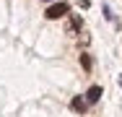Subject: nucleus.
I'll return each instance as SVG.
<instances>
[{"label":"nucleus","mask_w":122,"mask_h":117,"mask_svg":"<svg viewBox=\"0 0 122 117\" xmlns=\"http://www.w3.org/2000/svg\"><path fill=\"white\" fill-rule=\"evenodd\" d=\"M81 65L86 70H91V57H88V55H81Z\"/></svg>","instance_id":"nucleus-5"},{"label":"nucleus","mask_w":122,"mask_h":117,"mask_svg":"<svg viewBox=\"0 0 122 117\" xmlns=\"http://www.w3.org/2000/svg\"><path fill=\"white\" fill-rule=\"evenodd\" d=\"M68 13H70V5H68V3H55V5L47 8L44 16H47L49 21H57V18H62V16H68Z\"/></svg>","instance_id":"nucleus-1"},{"label":"nucleus","mask_w":122,"mask_h":117,"mask_svg":"<svg viewBox=\"0 0 122 117\" xmlns=\"http://www.w3.org/2000/svg\"><path fill=\"white\" fill-rule=\"evenodd\" d=\"M120 83H122V75H120Z\"/></svg>","instance_id":"nucleus-7"},{"label":"nucleus","mask_w":122,"mask_h":117,"mask_svg":"<svg viewBox=\"0 0 122 117\" xmlns=\"http://www.w3.org/2000/svg\"><path fill=\"white\" fill-rule=\"evenodd\" d=\"M88 104H91V101H88V99H81V96H75L73 101H70V107H73L75 112H86V109H88Z\"/></svg>","instance_id":"nucleus-2"},{"label":"nucleus","mask_w":122,"mask_h":117,"mask_svg":"<svg viewBox=\"0 0 122 117\" xmlns=\"http://www.w3.org/2000/svg\"><path fill=\"white\" fill-rule=\"evenodd\" d=\"M83 29V21H81V16H70V26H68V34H73V31H81Z\"/></svg>","instance_id":"nucleus-4"},{"label":"nucleus","mask_w":122,"mask_h":117,"mask_svg":"<svg viewBox=\"0 0 122 117\" xmlns=\"http://www.w3.org/2000/svg\"><path fill=\"white\" fill-rule=\"evenodd\" d=\"M78 3H81V5H83V8H88V0H78Z\"/></svg>","instance_id":"nucleus-6"},{"label":"nucleus","mask_w":122,"mask_h":117,"mask_svg":"<svg viewBox=\"0 0 122 117\" xmlns=\"http://www.w3.org/2000/svg\"><path fill=\"white\" fill-rule=\"evenodd\" d=\"M86 99H88L91 104H96L99 99H101V86H91V89L86 91Z\"/></svg>","instance_id":"nucleus-3"}]
</instances>
